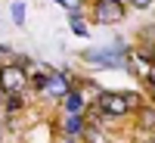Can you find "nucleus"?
<instances>
[{
	"mask_svg": "<svg viewBox=\"0 0 155 143\" xmlns=\"http://www.w3.org/2000/svg\"><path fill=\"white\" fill-rule=\"evenodd\" d=\"M71 90V84H68V78L62 75V72H53L50 75V84H47V94H53V97H65Z\"/></svg>",
	"mask_w": 155,
	"mask_h": 143,
	"instance_id": "obj_5",
	"label": "nucleus"
},
{
	"mask_svg": "<svg viewBox=\"0 0 155 143\" xmlns=\"http://www.w3.org/2000/svg\"><path fill=\"white\" fill-rule=\"evenodd\" d=\"M118 3H130V0H118Z\"/></svg>",
	"mask_w": 155,
	"mask_h": 143,
	"instance_id": "obj_14",
	"label": "nucleus"
},
{
	"mask_svg": "<svg viewBox=\"0 0 155 143\" xmlns=\"http://www.w3.org/2000/svg\"><path fill=\"white\" fill-rule=\"evenodd\" d=\"M96 106L106 115H115V118H118V115H127L130 109H137L140 100H137V94H99Z\"/></svg>",
	"mask_w": 155,
	"mask_h": 143,
	"instance_id": "obj_1",
	"label": "nucleus"
},
{
	"mask_svg": "<svg viewBox=\"0 0 155 143\" xmlns=\"http://www.w3.org/2000/svg\"><path fill=\"white\" fill-rule=\"evenodd\" d=\"M149 84L155 87V66H152V72H149Z\"/></svg>",
	"mask_w": 155,
	"mask_h": 143,
	"instance_id": "obj_12",
	"label": "nucleus"
},
{
	"mask_svg": "<svg viewBox=\"0 0 155 143\" xmlns=\"http://www.w3.org/2000/svg\"><path fill=\"white\" fill-rule=\"evenodd\" d=\"M62 131H65L68 137H81V134L87 131V115H84V112L65 115V118H62Z\"/></svg>",
	"mask_w": 155,
	"mask_h": 143,
	"instance_id": "obj_4",
	"label": "nucleus"
},
{
	"mask_svg": "<svg viewBox=\"0 0 155 143\" xmlns=\"http://www.w3.org/2000/svg\"><path fill=\"white\" fill-rule=\"evenodd\" d=\"M71 34H78V37H87L90 31H87V25L78 19V16H71Z\"/></svg>",
	"mask_w": 155,
	"mask_h": 143,
	"instance_id": "obj_9",
	"label": "nucleus"
},
{
	"mask_svg": "<svg viewBox=\"0 0 155 143\" xmlns=\"http://www.w3.org/2000/svg\"><path fill=\"white\" fill-rule=\"evenodd\" d=\"M130 3H134V6H137V9H146V6H149V3H152V0H130Z\"/></svg>",
	"mask_w": 155,
	"mask_h": 143,
	"instance_id": "obj_11",
	"label": "nucleus"
},
{
	"mask_svg": "<svg viewBox=\"0 0 155 143\" xmlns=\"http://www.w3.org/2000/svg\"><path fill=\"white\" fill-rule=\"evenodd\" d=\"M93 19H96L99 25L124 22V3H118V0H96V6H93Z\"/></svg>",
	"mask_w": 155,
	"mask_h": 143,
	"instance_id": "obj_3",
	"label": "nucleus"
},
{
	"mask_svg": "<svg viewBox=\"0 0 155 143\" xmlns=\"http://www.w3.org/2000/svg\"><path fill=\"white\" fill-rule=\"evenodd\" d=\"M62 143H74V137H68V134H65V140H62Z\"/></svg>",
	"mask_w": 155,
	"mask_h": 143,
	"instance_id": "obj_13",
	"label": "nucleus"
},
{
	"mask_svg": "<svg viewBox=\"0 0 155 143\" xmlns=\"http://www.w3.org/2000/svg\"><path fill=\"white\" fill-rule=\"evenodd\" d=\"M9 12H12V22L16 25H25V3L22 0H16V3L9 6Z\"/></svg>",
	"mask_w": 155,
	"mask_h": 143,
	"instance_id": "obj_8",
	"label": "nucleus"
},
{
	"mask_svg": "<svg viewBox=\"0 0 155 143\" xmlns=\"http://www.w3.org/2000/svg\"><path fill=\"white\" fill-rule=\"evenodd\" d=\"M22 103H25V94H3V109L12 115V112H19L22 109Z\"/></svg>",
	"mask_w": 155,
	"mask_h": 143,
	"instance_id": "obj_7",
	"label": "nucleus"
},
{
	"mask_svg": "<svg viewBox=\"0 0 155 143\" xmlns=\"http://www.w3.org/2000/svg\"><path fill=\"white\" fill-rule=\"evenodd\" d=\"M62 106H65L68 115H74V112H87V103H84V97L78 94V90H68V94L62 97Z\"/></svg>",
	"mask_w": 155,
	"mask_h": 143,
	"instance_id": "obj_6",
	"label": "nucleus"
},
{
	"mask_svg": "<svg viewBox=\"0 0 155 143\" xmlns=\"http://www.w3.org/2000/svg\"><path fill=\"white\" fill-rule=\"evenodd\" d=\"M0 87H3V94H25V90L31 87L25 66H19V62H6V66L0 69Z\"/></svg>",
	"mask_w": 155,
	"mask_h": 143,
	"instance_id": "obj_2",
	"label": "nucleus"
},
{
	"mask_svg": "<svg viewBox=\"0 0 155 143\" xmlns=\"http://www.w3.org/2000/svg\"><path fill=\"white\" fill-rule=\"evenodd\" d=\"M56 3H59V6H65V9H71V12H74L78 6H81V0H56Z\"/></svg>",
	"mask_w": 155,
	"mask_h": 143,
	"instance_id": "obj_10",
	"label": "nucleus"
}]
</instances>
